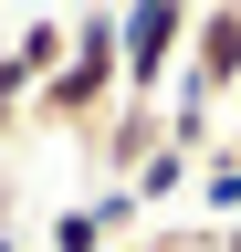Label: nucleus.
Instances as JSON below:
<instances>
[{
    "instance_id": "1a4fd4ad",
    "label": "nucleus",
    "mask_w": 241,
    "mask_h": 252,
    "mask_svg": "<svg viewBox=\"0 0 241 252\" xmlns=\"http://www.w3.org/2000/svg\"><path fill=\"white\" fill-rule=\"evenodd\" d=\"M231 116H241V94H231Z\"/></svg>"
},
{
    "instance_id": "0eeeda50",
    "label": "nucleus",
    "mask_w": 241,
    "mask_h": 252,
    "mask_svg": "<svg viewBox=\"0 0 241 252\" xmlns=\"http://www.w3.org/2000/svg\"><path fill=\"white\" fill-rule=\"evenodd\" d=\"M0 252H21V231H0Z\"/></svg>"
},
{
    "instance_id": "6e6552de",
    "label": "nucleus",
    "mask_w": 241,
    "mask_h": 252,
    "mask_svg": "<svg viewBox=\"0 0 241 252\" xmlns=\"http://www.w3.org/2000/svg\"><path fill=\"white\" fill-rule=\"evenodd\" d=\"M220 147H231V158H241V126H231V137H220Z\"/></svg>"
},
{
    "instance_id": "423d86ee",
    "label": "nucleus",
    "mask_w": 241,
    "mask_h": 252,
    "mask_svg": "<svg viewBox=\"0 0 241 252\" xmlns=\"http://www.w3.org/2000/svg\"><path fill=\"white\" fill-rule=\"evenodd\" d=\"M210 252H241V220H231V231H210Z\"/></svg>"
},
{
    "instance_id": "7ed1b4c3",
    "label": "nucleus",
    "mask_w": 241,
    "mask_h": 252,
    "mask_svg": "<svg viewBox=\"0 0 241 252\" xmlns=\"http://www.w3.org/2000/svg\"><path fill=\"white\" fill-rule=\"evenodd\" d=\"M178 84H189L199 105H231L241 94V0L189 11V63H178Z\"/></svg>"
},
{
    "instance_id": "39448f33",
    "label": "nucleus",
    "mask_w": 241,
    "mask_h": 252,
    "mask_svg": "<svg viewBox=\"0 0 241 252\" xmlns=\"http://www.w3.org/2000/svg\"><path fill=\"white\" fill-rule=\"evenodd\" d=\"M189 189H199V210H210V220H220V231H231V220H241V158H231V147H210V158H199V168H189Z\"/></svg>"
},
{
    "instance_id": "f03ea898",
    "label": "nucleus",
    "mask_w": 241,
    "mask_h": 252,
    "mask_svg": "<svg viewBox=\"0 0 241 252\" xmlns=\"http://www.w3.org/2000/svg\"><path fill=\"white\" fill-rule=\"evenodd\" d=\"M178 63H189V11L178 0H136V11H115V105H168Z\"/></svg>"
},
{
    "instance_id": "20e7f679",
    "label": "nucleus",
    "mask_w": 241,
    "mask_h": 252,
    "mask_svg": "<svg viewBox=\"0 0 241 252\" xmlns=\"http://www.w3.org/2000/svg\"><path fill=\"white\" fill-rule=\"evenodd\" d=\"M189 168H199V158H178V147L158 137V147H147L136 168H126V200H136V210H168L178 189H189Z\"/></svg>"
},
{
    "instance_id": "f257e3e1",
    "label": "nucleus",
    "mask_w": 241,
    "mask_h": 252,
    "mask_svg": "<svg viewBox=\"0 0 241 252\" xmlns=\"http://www.w3.org/2000/svg\"><path fill=\"white\" fill-rule=\"evenodd\" d=\"M21 116L53 137H95L115 116V11H63V63L42 74V94Z\"/></svg>"
}]
</instances>
